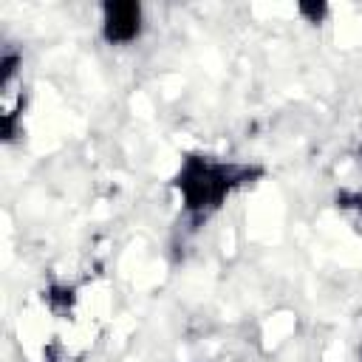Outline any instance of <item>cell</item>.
<instances>
[{"label": "cell", "mask_w": 362, "mask_h": 362, "mask_svg": "<svg viewBox=\"0 0 362 362\" xmlns=\"http://www.w3.org/2000/svg\"><path fill=\"white\" fill-rule=\"evenodd\" d=\"M257 170L249 164H235V161H218L212 156H187L178 175H175V189L181 195V204L192 221L209 218L221 204L243 184Z\"/></svg>", "instance_id": "6da1fadb"}, {"label": "cell", "mask_w": 362, "mask_h": 362, "mask_svg": "<svg viewBox=\"0 0 362 362\" xmlns=\"http://www.w3.org/2000/svg\"><path fill=\"white\" fill-rule=\"evenodd\" d=\"M144 31V8L133 0H113L102 6V37L110 45H130Z\"/></svg>", "instance_id": "7a4b0ae2"}]
</instances>
